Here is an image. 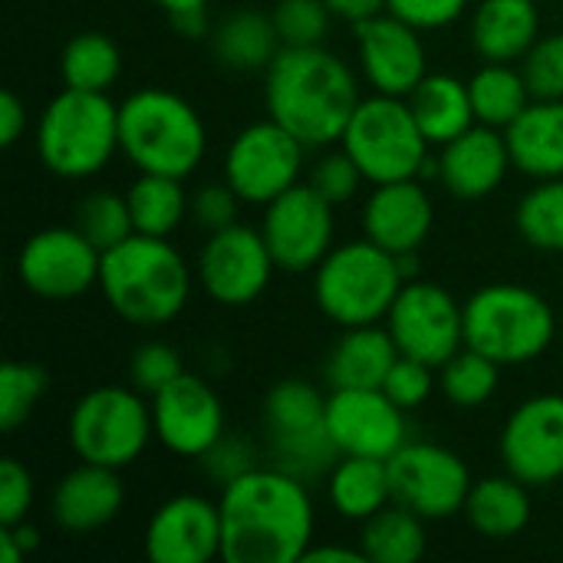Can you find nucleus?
I'll use <instances>...</instances> for the list:
<instances>
[{
	"label": "nucleus",
	"mask_w": 563,
	"mask_h": 563,
	"mask_svg": "<svg viewBox=\"0 0 563 563\" xmlns=\"http://www.w3.org/2000/svg\"><path fill=\"white\" fill-rule=\"evenodd\" d=\"M221 561L297 563L317 534V505L307 482L280 465H257L218 495Z\"/></svg>",
	"instance_id": "f257e3e1"
},
{
	"label": "nucleus",
	"mask_w": 563,
	"mask_h": 563,
	"mask_svg": "<svg viewBox=\"0 0 563 563\" xmlns=\"http://www.w3.org/2000/svg\"><path fill=\"white\" fill-rule=\"evenodd\" d=\"M360 73L333 49L284 46L264 69L267 115L290 129L310 152L340 145L363 92Z\"/></svg>",
	"instance_id": "f03ea898"
},
{
	"label": "nucleus",
	"mask_w": 563,
	"mask_h": 563,
	"mask_svg": "<svg viewBox=\"0 0 563 563\" xmlns=\"http://www.w3.org/2000/svg\"><path fill=\"white\" fill-rule=\"evenodd\" d=\"M195 284V264L185 261L172 238L132 234L102 251L99 290L112 313L129 327L155 330L178 320Z\"/></svg>",
	"instance_id": "7ed1b4c3"
},
{
	"label": "nucleus",
	"mask_w": 563,
	"mask_h": 563,
	"mask_svg": "<svg viewBox=\"0 0 563 563\" xmlns=\"http://www.w3.org/2000/svg\"><path fill=\"white\" fill-rule=\"evenodd\" d=\"M119 148L139 172L188 178L208 155V125L181 92L142 86L119 102Z\"/></svg>",
	"instance_id": "20e7f679"
},
{
	"label": "nucleus",
	"mask_w": 563,
	"mask_h": 563,
	"mask_svg": "<svg viewBox=\"0 0 563 563\" xmlns=\"http://www.w3.org/2000/svg\"><path fill=\"white\" fill-rule=\"evenodd\" d=\"M33 145L40 165L63 181L102 175L119 148V102L109 92L63 86L36 115Z\"/></svg>",
	"instance_id": "39448f33"
},
{
	"label": "nucleus",
	"mask_w": 563,
	"mask_h": 563,
	"mask_svg": "<svg viewBox=\"0 0 563 563\" xmlns=\"http://www.w3.org/2000/svg\"><path fill=\"white\" fill-rule=\"evenodd\" d=\"M558 336H563L561 313L528 284H485L465 300V346L492 356L505 369L538 363Z\"/></svg>",
	"instance_id": "423d86ee"
},
{
	"label": "nucleus",
	"mask_w": 563,
	"mask_h": 563,
	"mask_svg": "<svg viewBox=\"0 0 563 563\" xmlns=\"http://www.w3.org/2000/svg\"><path fill=\"white\" fill-rule=\"evenodd\" d=\"M402 257L389 254L366 234L336 244L313 271V303L317 310L346 327L386 323L399 290L406 287Z\"/></svg>",
	"instance_id": "0eeeda50"
},
{
	"label": "nucleus",
	"mask_w": 563,
	"mask_h": 563,
	"mask_svg": "<svg viewBox=\"0 0 563 563\" xmlns=\"http://www.w3.org/2000/svg\"><path fill=\"white\" fill-rule=\"evenodd\" d=\"M155 439L152 399L129 386H96L79 396L66 419V442L79 462L129 468Z\"/></svg>",
	"instance_id": "6e6552de"
},
{
	"label": "nucleus",
	"mask_w": 563,
	"mask_h": 563,
	"mask_svg": "<svg viewBox=\"0 0 563 563\" xmlns=\"http://www.w3.org/2000/svg\"><path fill=\"white\" fill-rule=\"evenodd\" d=\"M340 145L360 165L366 185L422 178L432 142L419 129L409 99L369 92L360 99Z\"/></svg>",
	"instance_id": "1a4fd4ad"
},
{
	"label": "nucleus",
	"mask_w": 563,
	"mask_h": 563,
	"mask_svg": "<svg viewBox=\"0 0 563 563\" xmlns=\"http://www.w3.org/2000/svg\"><path fill=\"white\" fill-rule=\"evenodd\" d=\"M264 429L274 465L310 478H327L336 465L340 449L327 429V396L307 379H280L267 389L264 406Z\"/></svg>",
	"instance_id": "9d476101"
},
{
	"label": "nucleus",
	"mask_w": 563,
	"mask_h": 563,
	"mask_svg": "<svg viewBox=\"0 0 563 563\" xmlns=\"http://www.w3.org/2000/svg\"><path fill=\"white\" fill-rule=\"evenodd\" d=\"M307 145L277 119L244 125L224 148L221 175L244 205L264 208L307 178Z\"/></svg>",
	"instance_id": "9b49d317"
},
{
	"label": "nucleus",
	"mask_w": 563,
	"mask_h": 563,
	"mask_svg": "<svg viewBox=\"0 0 563 563\" xmlns=\"http://www.w3.org/2000/svg\"><path fill=\"white\" fill-rule=\"evenodd\" d=\"M277 261L261 234L251 224H231L205 238L195 257V280L201 294L228 310L251 307L274 284Z\"/></svg>",
	"instance_id": "f8f14e48"
},
{
	"label": "nucleus",
	"mask_w": 563,
	"mask_h": 563,
	"mask_svg": "<svg viewBox=\"0 0 563 563\" xmlns=\"http://www.w3.org/2000/svg\"><path fill=\"white\" fill-rule=\"evenodd\" d=\"M261 234L280 274H313L336 247V205H330L307 178L261 208Z\"/></svg>",
	"instance_id": "ddd939ff"
},
{
	"label": "nucleus",
	"mask_w": 563,
	"mask_h": 563,
	"mask_svg": "<svg viewBox=\"0 0 563 563\" xmlns=\"http://www.w3.org/2000/svg\"><path fill=\"white\" fill-rule=\"evenodd\" d=\"M386 330L402 356L439 369L465 346V303H459L449 287L412 277L399 290L386 317Z\"/></svg>",
	"instance_id": "4468645a"
},
{
	"label": "nucleus",
	"mask_w": 563,
	"mask_h": 563,
	"mask_svg": "<svg viewBox=\"0 0 563 563\" xmlns=\"http://www.w3.org/2000/svg\"><path fill=\"white\" fill-rule=\"evenodd\" d=\"M389 478L393 501L416 511L429 525L462 515L475 485L465 459L439 442H406L389 459Z\"/></svg>",
	"instance_id": "2eb2a0df"
},
{
	"label": "nucleus",
	"mask_w": 563,
	"mask_h": 563,
	"mask_svg": "<svg viewBox=\"0 0 563 563\" xmlns=\"http://www.w3.org/2000/svg\"><path fill=\"white\" fill-rule=\"evenodd\" d=\"M102 251L76 228V224H53L30 234L16 254V277L20 284L40 300H76L99 287Z\"/></svg>",
	"instance_id": "dca6fc26"
},
{
	"label": "nucleus",
	"mask_w": 563,
	"mask_h": 563,
	"mask_svg": "<svg viewBox=\"0 0 563 563\" xmlns=\"http://www.w3.org/2000/svg\"><path fill=\"white\" fill-rule=\"evenodd\" d=\"M505 472L528 488H551L563 478V393H538L511 409L498 435Z\"/></svg>",
	"instance_id": "f3484780"
},
{
	"label": "nucleus",
	"mask_w": 563,
	"mask_h": 563,
	"mask_svg": "<svg viewBox=\"0 0 563 563\" xmlns=\"http://www.w3.org/2000/svg\"><path fill=\"white\" fill-rule=\"evenodd\" d=\"M152 426L165 452L198 462L228 432V416L218 389L185 369L172 386L152 396Z\"/></svg>",
	"instance_id": "a211bd4d"
},
{
	"label": "nucleus",
	"mask_w": 563,
	"mask_h": 563,
	"mask_svg": "<svg viewBox=\"0 0 563 563\" xmlns=\"http://www.w3.org/2000/svg\"><path fill=\"white\" fill-rule=\"evenodd\" d=\"M356 30V66L373 92L402 96L429 76V49L419 26L399 20L396 13H379Z\"/></svg>",
	"instance_id": "6ab92c4d"
},
{
	"label": "nucleus",
	"mask_w": 563,
	"mask_h": 563,
	"mask_svg": "<svg viewBox=\"0 0 563 563\" xmlns=\"http://www.w3.org/2000/svg\"><path fill=\"white\" fill-rule=\"evenodd\" d=\"M409 412L379 389H330L327 429L340 455L393 459L409 442Z\"/></svg>",
	"instance_id": "aec40b11"
},
{
	"label": "nucleus",
	"mask_w": 563,
	"mask_h": 563,
	"mask_svg": "<svg viewBox=\"0 0 563 563\" xmlns=\"http://www.w3.org/2000/svg\"><path fill=\"white\" fill-rule=\"evenodd\" d=\"M221 541L218 501L185 492L152 511L142 551L152 563H211L221 558Z\"/></svg>",
	"instance_id": "412c9836"
},
{
	"label": "nucleus",
	"mask_w": 563,
	"mask_h": 563,
	"mask_svg": "<svg viewBox=\"0 0 563 563\" xmlns=\"http://www.w3.org/2000/svg\"><path fill=\"white\" fill-rule=\"evenodd\" d=\"M360 228L369 241L396 257L419 254L435 228V201L422 178L373 185L363 201Z\"/></svg>",
	"instance_id": "4be33fe9"
},
{
	"label": "nucleus",
	"mask_w": 563,
	"mask_h": 563,
	"mask_svg": "<svg viewBox=\"0 0 563 563\" xmlns=\"http://www.w3.org/2000/svg\"><path fill=\"white\" fill-rule=\"evenodd\" d=\"M435 165H439L435 181L455 201H485L515 172L505 132L482 125V122H475L472 129L445 142L439 148Z\"/></svg>",
	"instance_id": "5701e85b"
},
{
	"label": "nucleus",
	"mask_w": 563,
	"mask_h": 563,
	"mask_svg": "<svg viewBox=\"0 0 563 563\" xmlns=\"http://www.w3.org/2000/svg\"><path fill=\"white\" fill-rule=\"evenodd\" d=\"M125 505V485L119 468L76 462L56 485L49 498V518L66 534H96L109 528Z\"/></svg>",
	"instance_id": "b1692460"
},
{
	"label": "nucleus",
	"mask_w": 563,
	"mask_h": 563,
	"mask_svg": "<svg viewBox=\"0 0 563 563\" xmlns=\"http://www.w3.org/2000/svg\"><path fill=\"white\" fill-rule=\"evenodd\" d=\"M541 33L538 0H478L468 13V40L485 63H521Z\"/></svg>",
	"instance_id": "393cba45"
},
{
	"label": "nucleus",
	"mask_w": 563,
	"mask_h": 563,
	"mask_svg": "<svg viewBox=\"0 0 563 563\" xmlns=\"http://www.w3.org/2000/svg\"><path fill=\"white\" fill-rule=\"evenodd\" d=\"M399 360V346L386 323L346 327L327 353L323 379L330 389H379Z\"/></svg>",
	"instance_id": "a878e982"
},
{
	"label": "nucleus",
	"mask_w": 563,
	"mask_h": 563,
	"mask_svg": "<svg viewBox=\"0 0 563 563\" xmlns=\"http://www.w3.org/2000/svg\"><path fill=\"white\" fill-rule=\"evenodd\" d=\"M505 139L518 175L531 181L563 178V99H531Z\"/></svg>",
	"instance_id": "bb28decb"
},
{
	"label": "nucleus",
	"mask_w": 563,
	"mask_h": 563,
	"mask_svg": "<svg viewBox=\"0 0 563 563\" xmlns=\"http://www.w3.org/2000/svg\"><path fill=\"white\" fill-rule=\"evenodd\" d=\"M211 53L231 73H264L284 49L271 10L238 7L211 26Z\"/></svg>",
	"instance_id": "cd10ccee"
},
{
	"label": "nucleus",
	"mask_w": 563,
	"mask_h": 563,
	"mask_svg": "<svg viewBox=\"0 0 563 563\" xmlns=\"http://www.w3.org/2000/svg\"><path fill=\"white\" fill-rule=\"evenodd\" d=\"M531 492L534 488H528L511 472L485 475L472 485L462 518L468 521V528L475 534H482L488 541L518 538L531 525Z\"/></svg>",
	"instance_id": "c85d7f7f"
},
{
	"label": "nucleus",
	"mask_w": 563,
	"mask_h": 563,
	"mask_svg": "<svg viewBox=\"0 0 563 563\" xmlns=\"http://www.w3.org/2000/svg\"><path fill=\"white\" fill-rule=\"evenodd\" d=\"M327 501L343 521H369L386 505H393L389 462L366 455H340L336 465L327 472Z\"/></svg>",
	"instance_id": "c756f323"
},
{
	"label": "nucleus",
	"mask_w": 563,
	"mask_h": 563,
	"mask_svg": "<svg viewBox=\"0 0 563 563\" xmlns=\"http://www.w3.org/2000/svg\"><path fill=\"white\" fill-rule=\"evenodd\" d=\"M409 106H412V115H416L419 129L426 132V139L439 148L478 122L468 79H459L452 73H429L409 92Z\"/></svg>",
	"instance_id": "7c9ffc66"
},
{
	"label": "nucleus",
	"mask_w": 563,
	"mask_h": 563,
	"mask_svg": "<svg viewBox=\"0 0 563 563\" xmlns=\"http://www.w3.org/2000/svg\"><path fill=\"white\" fill-rule=\"evenodd\" d=\"M125 198L135 234L172 238L191 218V195L185 191V178L139 172L135 181L125 188Z\"/></svg>",
	"instance_id": "2f4dec72"
},
{
	"label": "nucleus",
	"mask_w": 563,
	"mask_h": 563,
	"mask_svg": "<svg viewBox=\"0 0 563 563\" xmlns=\"http://www.w3.org/2000/svg\"><path fill=\"white\" fill-rule=\"evenodd\" d=\"M426 525V518L393 501L360 525V548L373 563H416L429 548Z\"/></svg>",
	"instance_id": "473e14b6"
},
{
	"label": "nucleus",
	"mask_w": 563,
	"mask_h": 563,
	"mask_svg": "<svg viewBox=\"0 0 563 563\" xmlns=\"http://www.w3.org/2000/svg\"><path fill=\"white\" fill-rule=\"evenodd\" d=\"M472 89V106L475 119L492 129H508L528 106H531V89L518 63H485L468 76Z\"/></svg>",
	"instance_id": "72a5a7b5"
},
{
	"label": "nucleus",
	"mask_w": 563,
	"mask_h": 563,
	"mask_svg": "<svg viewBox=\"0 0 563 563\" xmlns=\"http://www.w3.org/2000/svg\"><path fill=\"white\" fill-rule=\"evenodd\" d=\"M59 76L69 89L109 92L122 76V49L115 46L112 36L99 30L76 33L59 53Z\"/></svg>",
	"instance_id": "f704fd0d"
},
{
	"label": "nucleus",
	"mask_w": 563,
	"mask_h": 563,
	"mask_svg": "<svg viewBox=\"0 0 563 563\" xmlns=\"http://www.w3.org/2000/svg\"><path fill=\"white\" fill-rule=\"evenodd\" d=\"M515 228L528 247L541 254H563V178L534 181L521 195Z\"/></svg>",
	"instance_id": "c9c22d12"
},
{
	"label": "nucleus",
	"mask_w": 563,
	"mask_h": 563,
	"mask_svg": "<svg viewBox=\"0 0 563 563\" xmlns=\"http://www.w3.org/2000/svg\"><path fill=\"white\" fill-rule=\"evenodd\" d=\"M501 369L492 356L462 346L449 363L439 366V393L455 406V409H482L495 399L501 386Z\"/></svg>",
	"instance_id": "e433bc0d"
},
{
	"label": "nucleus",
	"mask_w": 563,
	"mask_h": 563,
	"mask_svg": "<svg viewBox=\"0 0 563 563\" xmlns=\"http://www.w3.org/2000/svg\"><path fill=\"white\" fill-rule=\"evenodd\" d=\"M73 224H76L99 251H109V247H115V244H122L125 238L135 234L132 211H129V198H125V191H112V188L89 191V195L76 205Z\"/></svg>",
	"instance_id": "4c0bfd02"
},
{
	"label": "nucleus",
	"mask_w": 563,
	"mask_h": 563,
	"mask_svg": "<svg viewBox=\"0 0 563 563\" xmlns=\"http://www.w3.org/2000/svg\"><path fill=\"white\" fill-rule=\"evenodd\" d=\"M49 393V373L30 360H10L0 369V429L13 435Z\"/></svg>",
	"instance_id": "58836bf2"
},
{
	"label": "nucleus",
	"mask_w": 563,
	"mask_h": 563,
	"mask_svg": "<svg viewBox=\"0 0 563 563\" xmlns=\"http://www.w3.org/2000/svg\"><path fill=\"white\" fill-rule=\"evenodd\" d=\"M307 181L330 201V205H350L366 178L360 172V165L346 155L343 145H330V148H320V155L307 165Z\"/></svg>",
	"instance_id": "ea45409f"
},
{
	"label": "nucleus",
	"mask_w": 563,
	"mask_h": 563,
	"mask_svg": "<svg viewBox=\"0 0 563 563\" xmlns=\"http://www.w3.org/2000/svg\"><path fill=\"white\" fill-rule=\"evenodd\" d=\"M271 16L284 46H320L333 23L327 0H277Z\"/></svg>",
	"instance_id": "a19ab883"
},
{
	"label": "nucleus",
	"mask_w": 563,
	"mask_h": 563,
	"mask_svg": "<svg viewBox=\"0 0 563 563\" xmlns=\"http://www.w3.org/2000/svg\"><path fill=\"white\" fill-rule=\"evenodd\" d=\"M181 373H185V360L165 340H148L142 346H135V353L129 360V383L139 393H145L148 399L155 393H162L165 386H172Z\"/></svg>",
	"instance_id": "79ce46f5"
},
{
	"label": "nucleus",
	"mask_w": 563,
	"mask_h": 563,
	"mask_svg": "<svg viewBox=\"0 0 563 563\" xmlns=\"http://www.w3.org/2000/svg\"><path fill=\"white\" fill-rule=\"evenodd\" d=\"M518 66L534 99H563V30L541 33Z\"/></svg>",
	"instance_id": "37998d69"
},
{
	"label": "nucleus",
	"mask_w": 563,
	"mask_h": 563,
	"mask_svg": "<svg viewBox=\"0 0 563 563\" xmlns=\"http://www.w3.org/2000/svg\"><path fill=\"white\" fill-rule=\"evenodd\" d=\"M435 389H439V369L422 363V360L402 356V353H399V360L393 363V369H389V376L383 383V393L396 406H402L406 412L426 406Z\"/></svg>",
	"instance_id": "c03bdc74"
},
{
	"label": "nucleus",
	"mask_w": 563,
	"mask_h": 563,
	"mask_svg": "<svg viewBox=\"0 0 563 563\" xmlns=\"http://www.w3.org/2000/svg\"><path fill=\"white\" fill-rule=\"evenodd\" d=\"M241 198L238 191L221 178V181H205L191 191V224L201 228L205 234H214L221 228L238 224V211H241Z\"/></svg>",
	"instance_id": "a18cd8bd"
},
{
	"label": "nucleus",
	"mask_w": 563,
	"mask_h": 563,
	"mask_svg": "<svg viewBox=\"0 0 563 563\" xmlns=\"http://www.w3.org/2000/svg\"><path fill=\"white\" fill-rule=\"evenodd\" d=\"M198 465H201V472H205L211 482H218V485L224 488L228 482H234V478H241L244 472L257 468V455H254V449H251L247 439L228 435V432H224V435L198 459Z\"/></svg>",
	"instance_id": "49530a36"
},
{
	"label": "nucleus",
	"mask_w": 563,
	"mask_h": 563,
	"mask_svg": "<svg viewBox=\"0 0 563 563\" xmlns=\"http://www.w3.org/2000/svg\"><path fill=\"white\" fill-rule=\"evenodd\" d=\"M472 7L475 0H389V13L419 26L422 33L455 26L462 16L472 13Z\"/></svg>",
	"instance_id": "de8ad7c7"
},
{
	"label": "nucleus",
	"mask_w": 563,
	"mask_h": 563,
	"mask_svg": "<svg viewBox=\"0 0 563 563\" xmlns=\"http://www.w3.org/2000/svg\"><path fill=\"white\" fill-rule=\"evenodd\" d=\"M36 498L33 472L20 459H3L0 465V525H20L26 521Z\"/></svg>",
	"instance_id": "09e8293b"
},
{
	"label": "nucleus",
	"mask_w": 563,
	"mask_h": 563,
	"mask_svg": "<svg viewBox=\"0 0 563 563\" xmlns=\"http://www.w3.org/2000/svg\"><path fill=\"white\" fill-rule=\"evenodd\" d=\"M36 548H40V531L30 521L0 525V561L3 563H20Z\"/></svg>",
	"instance_id": "8fccbe9b"
},
{
	"label": "nucleus",
	"mask_w": 563,
	"mask_h": 563,
	"mask_svg": "<svg viewBox=\"0 0 563 563\" xmlns=\"http://www.w3.org/2000/svg\"><path fill=\"white\" fill-rule=\"evenodd\" d=\"M26 125H30L26 102L13 89H3V96H0V145L3 148L16 145L20 135L26 132Z\"/></svg>",
	"instance_id": "3c124183"
},
{
	"label": "nucleus",
	"mask_w": 563,
	"mask_h": 563,
	"mask_svg": "<svg viewBox=\"0 0 563 563\" xmlns=\"http://www.w3.org/2000/svg\"><path fill=\"white\" fill-rule=\"evenodd\" d=\"M327 7H330L333 20H343L350 26H360V23L386 13L389 10V0H327Z\"/></svg>",
	"instance_id": "603ef678"
},
{
	"label": "nucleus",
	"mask_w": 563,
	"mask_h": 563,
	"mask_svg": "<svg viewBox=\"0 0 563 563\" xmlns=\"http://www.w3.org/2000/svg\"><path fill=\"white\" fill-rule=\"evenodd\" d=\"M168 20H172L175 33L185 40H205V36H211V26H214L208 20V10H185V13H175Z\"/></svg>",
	"instance_id": "864d4df0"
},
{
	"label": "nucleus",
	"mask_w": 563,
	"mask_h": 563,
	"mask_svg": "<svg viewBox=\"0 0 563 563\" xmlns=\"http://www.w3.org/2000/svg\"><path fill=\"white\" fill-rule=\"evenodd\" d=\"M303 561H350V563H363L366 561V554H363V548L356 544V548H346V544H313L310 551H307V558Z\"/></svg>",
	"instance_id": "5fc2aeb1"
},
{
	"label": "nucleus",
	"mask_w": 563,
	"mask_h": 563,
	"mask_svg": "<svg viewBox=\"0 0 563 563\" xmlns=\"http://www.w3.org/2000/svg\"><path fill=\"white\" fill-rule=\"evenodd\" d=\"M152 3L162 7L168 16H175V13H185V10H208L211 0H152Z\"/></svg>",
	"instance_id": "6e6d98bb"
},
{
	"label": "nucleus",
	"mask_w": 563,
	"mask_h": 563,
	"mask_svg": "<svg viewBox=\"0 0 563 563\" xmlns=\"http://www.w3.org/2000/svg\"><path fill=\"white\" fill-rule=\"evenodd\" d=\"M538 3H551V0H538Z\"/></svg>",
	"instance_id": "4d7b16f0"
},
{
	"label": "nucleus",
	"mask_w": 563,
	"mask_h": 563,
	"mask_svg": "<svg viewBox=\"0 0 563 563\" xmlns=\"http://www.w3.org/2000/svg\"><path fill=\"white\" fill-rule=\"evenodd\" d=\"M561 323H563V313H561Z\"/></svg>",
	"instance_id": "13d9d810"
},
{
	"label": "nucleus",
	"mask_w": 563,
	"mask_h": 563,
	"mask_svg": "<svg viewBox=\"0 0 563 563\" xmlns=\"http://www.w3.org/2000/svg\"><path fill=\"white\" fill-rule=\"evenodd\" d=\"M561 3H563V0H561Z\"/></svg>",
	"instance_id": "bf43d9fd"
}]
</instances>
